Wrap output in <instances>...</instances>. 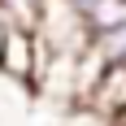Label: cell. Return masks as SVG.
Instances as JSON below:
<instances>
[{"mask_svg": "<svg viewBox=\"0 0 126 126\" xmlns=\"http://www.w3.org/2000/svg\"><path fill=\"white\" fill-rule=\"evenodd\" d=\"M74 4H78V9H87V4H91V0H74Z\"/></svg>", "mask_w": 126, "mask_h": 126, "instance_id": "8", "label": "cell"}, {"mask_svg": "<svg viewBox=\"0 0 126 126\" xmlns=\"http://www.w3.org/2000/svg\"><path fill=\"white\" fill-rule=\"evenodd\" d=\"M91 57L104 65V74H109V70H122L126 65V22L113 26V31L91 35Z\"/></svg>", "mask_w": 126, "mask_h": 126, "instance_id": "4", "label": "cell"}, {"mask_svg": "<svg viewBox=\"0 0 126 126\" xmlns=\"http://www.w3.org/2000/svg\"><path fill=\"white\" fill-rule=\"evenodd\" d=\"M87 109L96 117H104V122L126 109V65H122V70H109V74L100 78V87H96V96L87 100Z\"/></svg>", "mask_w": 126, "mask_h": 126, "instance_id": "3", "label": "cell"}, {"mask_svg": "<svg viewBox=\"0 0 126 126\" xmlns=\"http://www.w3.org/2000/svg\"><path fill=\"white\" fill-rule=\"evenodd\" d=\"M35 35L57 57H83L91 48V26H87V17H83V9L74 0H39Z\"/></svg>", "mask_w": 126, "mask_h": 126, "instance_id": "1", "label": "cell"}, {"mask_svg": "<svg viewBox=\"0 0 126 126\" xmlns=\"http://www.w3.org/2000/svg\"><path fill=\"white\" fill-rule=\"evenodd\" d=\"M39 61H44V44H39L35 26L9 22L4 26V39H0V74H9V78H17V83H26V87H35Z\"/></svg>", "mask_w": 126, "mask_h": 126, "instance_id": "2", "label": "cell"}, {"mask_svg": "<svg viewBox=\"0 0 126 126\" xmlns=\"http://www.w3.org/2000/svg\"><path fill=\"white\" fill-rule=\"evenodd\" d=\"M4 26H9V17H4V9H0V39H4Z\"/></svg>", "mask_w": 126, "mask_h": 126, "instance_id": "7", "label": "cell"}, {"mask_svg": "<svg viewBox=\"0 0 126 126\" xmlns=\"http://www.w3.org/2000/svg\"><path fill=\"white\" fill-rule=\"evenodd\" d=\"M104 126H126V109H122V113H113V117H109Z\"/></svg>", "mask_w": 126, "mask_h": 126, "instance_id": "6", "label": "cell"}, {"mask_svg": "<svg viewBox=\"0 0 126 126\" xmlns=\"http://www.w3.org/2000/svg\"><path fill=\"white\" fill-rule=\"evenodd\" d=\"M83 17H87L91 35L113 31V26H122V22H126V0H91L87 9H83Z\"/></svg>", "mask_w": 126, "mask_h": 126, "instance_id": "5", "label": "cell"}]
</instances>
